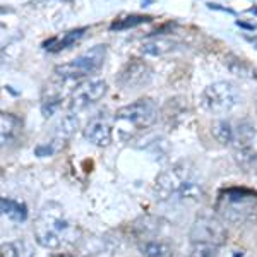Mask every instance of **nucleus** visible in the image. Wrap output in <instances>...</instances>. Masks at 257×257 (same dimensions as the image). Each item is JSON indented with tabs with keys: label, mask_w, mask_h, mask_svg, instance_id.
<instances>
[{
	"label": "nucleus",
	"mask_w": 257,
	"mask_h": 257,
	"mask_svg": "<svg viewBox=\"0 0 257 257\" xmlns=\"http://www.w3.org/2000/svg\"><path fill=\"white\" fill-rule=\"evenodd\" d=\"M156 199L172 204L197 202L204 196V182L197 168L189 161H180L156 177Z\"/></svg>",
	"instance_id": "1"
},
{
	"label": "nucleus",
	"mask_w": 257,
	"mask_h": 257,
	"mask_svg": "<svg viewBox=\"0 0 257 257\" xmlns=\"http://www.w3.org/2000/svg\"><path fill=\"white\" fill-rule=\"evenodd\" d=\"M214 211L223 221L235 226L257 223V192L245 187L219 190Z\"/></svg>",
	"instance_id": "2"
},
{
	"label": "nucleus",
	"mask_w": 257,
	"mask_h": 257,
	"mask_svg": "<svg viewBox=\"0 0 257 257\" xmlns=\"http://www.w3.org/2000/svg\"><path fill=\"white\" fill-rule=\"evenodd\" d=\"M72 233V223L59 202H47L35 223V238L45 248H59Z\"/></svg>",
	"instance_id": "3"
},
{
	"label": "nucleus",
	"mask_w": 257,
	"mask_h": 257,
	"mask_svg": "<svg viewBox=\"0 0 257 257\" xmlns=\"http://www.w3.org/2000/svg\"><path fill=\"white\" fill-rule=\"evenodd\" d=\"M105 57L106 45H96V47L89 48L88 52L81 53L79 57H76V59L67 62V64L57 65L53 69V74L62 81L81 79V77L91 76V74L96 72L103 65V62H105Z\"/></svg>",
	"instance_id": "4"
},
{
	"label": "nucleus",
	"mask_w": 257,
	"mask_h": 257,
	"mask_svg": "<svg viewBox=\"0 0 257 257\" xmlns=\"http://www.w3.org/2000/svg\"><path fill=\"white\" fill-rule=\"evenodd\" d=\"M202 106L211 113H228L237 105H240V96L237 86L230 81H218L209 84L202 91Z\"/></svg>",
	"instance_id": "5"
},
{
	"label": "nucleus",
	"mask_w": 257,
	"mask_h": 257,
	"mask_svg": "<svg viewBox=\"0 0 257 257\" xmlns=\"http://www.w3.org/2000/svg\"><path fill=\"white\" fill-rule=\"evenodd\" d=\"M115 120L134 127L136 131L148 128L158 120V106L151 98H141L115 111Z\"/></svg>",
	"instance_id": "6"
},
{
	"label": "nucleus",
	"mask_w": 257,
	"mask_h": 257,
	"mask_svg": "<svg viewBox=\"0 0 257 257\" xmlns=\"http://www.w3.org/2000/svg\"><path fill=\"white\" fill-rule=\"evenodd\" d=\"M189 237L190 243H208V245L221 247L226 242L228 233L223 219L213 214H201L194 219Z\"/></svg>",
	"instance_id": "7"
},
{
	"label": "nucleus",
	"mask_w": 257,
	"mask_h": 257,
	"mask_svg": "<svg viewBox=\"0 0 257 257\" xmlns=\"http://www.w3.org/2000/svg\"><path fill=\"white\" fill-rule=\"evenodd\" d=\"M106 91H108V84L103 79H89L82 82L70 94V111L72 113H79V111L86 110L88 106L94 105V103L105 96Z\"/></svg>",
	"instance_id": "8"
},
{
	"label": "nucleus",
	"mask_w": 257,
	"mask_h": 257,
	"mask_svg": "<svg viewBox=\"0 0 257 257\" xmlns=\"http://www.w3.org/2000/svg\"><path fill=\"white\" fill-rule=\"evenodd\" d=\"M153 79V70L143 60H131L122 67L117 76V82L123 89H141L148 86Z\"/></svg>",
	"instance_id": "9"
},
{
	"label": "nucleus",
	"mask_w": 257,
	"mask_h": 257,
	"mask_svg": "<svg viewBox=\"0 0 257 257\" xmlns=\"http://www.w3.org/2000/svg\"><path fill=\"white\" fill-rule=\"evenodd\" d=\"M86 141H89L91 144L98 148H105L111 143V123H110V117L106 111H99V113L94 115L93 118L86 123L84 131Z\"/></svg>",
	"instance_id": "10"
},
{
	"label": "nucleus",
	"mask_w": 257,
	"mask_h": 257,
	"mask_svg": "<svg viewBox=\"0 0 257 257\" xmlns=\"http://www.w3.org/2000/svg\"><path fill=\"white\" fill-rule=\"evenodd\" d=\"M178 47V43L172 38H165V36H156V38L146 40L141 45V53L146 57H163L167 53L173 52Z\"/></svg>",
	"instance_id": "11"
},
{
	"label": "nucleus",
	"mask_w": 257,
	"mask_h": 257,
	"mask_svg": "<svg viewBox=\"0 0 257 257\" xmlns=\"http://www.w3.org/2000/svg\"><path fill=\"white\" fill-rule=\"evenodd\" d=\"M79 128V120L76 115H64L57 120V123L53 125V143L64 146V143L67 139L72 138L76 134V131Z\"/></svg>",
	"instance_id": "12"
},
{
	"label": "nucleus",
	"mask_w": 257,
	"mask_h": 257,
	"mask_svg": "<svg viewBox=\"0 0 257 257\" xmlns=\"http://www.w3.org/2000/svg\"><path fill=\"white\" fill-rule=\"evenodd\" d=\"M225 67L230 70L233 76L240 77V79H257V69L252 64H248L247 60L240 59L237 55H226L223 60Z\"/></svg>",
	"instance_id": "13"
},
{
	"label": "nucleus",
	"mask_w": 257,
	"mask_h": 257,
	"mask_svg": "<svg viewBox=\"0 0 257 257\" xmlns=\"http://www.w3.org/2000/svg\"><path fill=\"white\" fill-rule=\"evenodd\" d=\"M139 250L144 257H172V248L163 240L155 237H141Z\"/></svg>",
	"instance_id": "14"
},
{
	"label": "nucleus",
	"mask_w": 257,
	"mask_h": 257,
	"mask_svg": "<svg viewBox=\"0 0 257 257\" xmlns=\"http://www.w3.org/2000/svg\"><path fill=\"white\" fill-rule=\"evenodd\" d=\"M86 31H88V28H76V30H70V31L65 33L60 40L59 38H50L47 41H43V48L48 50V52H60V50L72 47L76 41H79L82 36L86 35Z\"/></svg>",
	"instance_id": "15"
},
{
	"label": "nucleus",
	"mask_w": 257,
	"mask_h": 257,
	"mask_svg": "<svg viewBox=\"0 0 257 257\" xmlns=\"http://www.w3.org/2000/svg\"><path fill=\"white\" fill-rule=\"evenodd\" d=\"M0 208H2V214H6L14 223H23L28 219V208L21 201H16V199L11 197H2L0 199Z\"/></svg>",
	"instance_id": "16"
},
{
	"label": "nucleus",
	"mask_w": 257,
	"mask_h": 257,
	"mask_svg": "<svg viewBox=\"0 0 257 257\" xmlns=\"http://www.w3.org/2000/svg\"><path fill=\"white\" fill-rule=\"evenodd\" d=\"M211 134L223 146H233L235 143V125L230 120H214L211 125Z\"/></svg>",
	"instance_id": "17"
},
{
	"label": "nucleus",
	"mask_w": 257,
	"mask_h": 257,
	"mask_svg": "<svg viewBox=\"0 0 257 257\" xmlns=\"http://www.w3.org/2000/svg\"><path fill=\"white\" fill-rule=\"evenodd\" d=\"M254 138H255V125L250 120H240L237 125H235L233 146H237L238 149H245L254 141Z\"/></svg>",
	"instance_id": "18"
},
{
	"label": "nucleus",
	"mask_w": 257,
	"mask_h": 257,
	"mask_svg": "<svg viewBox=\"0 0 257 257\" xmlns=\"http://www.w3.org/2000/svg\"><path fill=\"white\" fill-rule=\"evenodd\" d=\"M0 127H2V131H0V134H2V146L6 148L19 134L21 120L11 113H2V117H0Z\"/></svg>",
	"instance_id": "19"
},
{
	"label": "nucleus",
	"mask_w": 257,
	"mask_h": 257,
	"mask_svg": "<svg viewBox=\"0 0 257 257\" xmlns=\"http://www.w3.org/2000/svg\"><path fill=\"white\" fill-rule=\"evenodd\" d=\"M149 21H151L149 16L132 14V16H127V18L113 21V23L110 24V30L111 31H125V30H132V28H138L144 23H149Z\"/></svg>",
	"instance_id": "20"
},
{
	"label": "nucleus",
	"mask_w": 257,
	"mask_h": 257,
	"mask_svg": "<svg viewBox=\"0 0 257 257\" xmlns=\"http://www.w3.org/2000/svg\"><path fill=\"white\" fill-rule=\"evenodd\" d=\"M235 161L243 172L247 173H257V153L250 151L248 148L245 149H240L235 156Z\"/></svg>",
	"instance_id": "21"
},
{
	"label": "nucleus",
	"mask_w": 257,
	"mask_h": 257,
	"mask_svg": "<svg viewBox=\"0 0 257 257\" xmlns=\"http://www.w3.org/2000/svg\"><path fill=\"white\" fill-rule=\"evenodd\" d=\"M218 248L208 243H190L189 257H218Z\"/></svg>",
	"instance_id": "22"
},
{
	"label": "nucleus",
	"mask_w": 257,
	"mask_h": 257,
	"mask_svg": "<svg viewBox=\"0 0 257 257\" xmlns=\"http://www.w3.org/2000/svg\"><path fill=\"white\" fill-rule=\"evenodd\" d=\"M62 146L57 143H45V144H38V146L35 148V155L38 156V158H48V156H53L57 151H59Z\"/></svg>",
	"instance_id": "23"
},
{
	"label": "nucleus",
	"mask_w": 257,
	"mask_h": 257,
	"mask_svg": "<svg viewBox=\"0 0 257 257\" xmlns=\"http://www.w3.org/2000/svg\"><path fill=\"white\" fill-rule=\"evenodd\" d=\"M208 7H209V9H213V11H223V12H228V14H235V11H233V9H228V7H221L219 4L209 2V4H208Z\"/></svg>",
	"instance_id": "24"
},
{
	"label": "nucleus",
	"mask_w": 257,
	"mask_h": 257,
	"mask_svg": "<svg viewBox=\"0 0 257 257\" xmlns=\"http://www.w3.org/2000/svg\"><path fill=\"white\" fill-rule=\"evenodd\" d=\"M237 26L243 28L247 31H254L255 30V24H248V23H243V21H237Z\"/></svg>",
	"instance_id": "25"
},
{
	"label": "nucleus",
	"mask_w": 257,
	"mask_h": 257,
	"mask_svg": "<svg viewBox=\"0 0 257 257\" xmlns=\"http://www.w3.org/2000/svg\"><path fill=\"white\" fill-rule=\"evenodd\" d=\"M245 38L250 41L252 45H255V48H257V38H252V36H245Z\"/></svg>",
	"instance_id": "26"
},
{
	"label": "nucleus",
	"mask_w": 257,
	"mask_h": 257,
	"mask_svg": "<svg viewBox=\"0 0 257 257\" xmlns=\"http://www.w3.org/2000/svg\"><path fill=\"white\" fill-rule=\"evenodd\" d=\"M149 2H153V0H144V2H143V7H148V4Z\"/></svg>",
	"instance_id": "27"
},
{
	"label": "nucleus",
	"mask_w": 257,
	"mask_h": 257,
	"mask_svg": "<svg viewBox=\"0 0 257 257\" xmlns=\"http://www.w3.org/2000/svg\"><path fill=\"white\" fill-rule=\"evenodd\" d=\"M250 12H254V14H257V7H252Z\"/></svg>",
	"instance_id": "28"
}]
</instances>
